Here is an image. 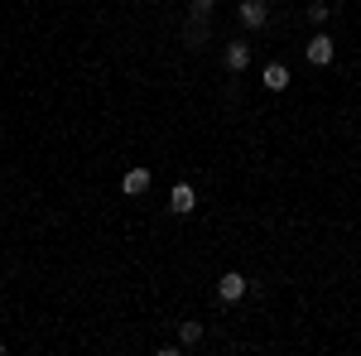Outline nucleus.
Masks as SVG:
<instances>
[{
	"instance_id": "1a4fd4ad",
	"label": "nucleus",
	"mask_w": 361,
	"mask_h": 356,
	"mask_svg": "<svg viewBox=\"0 0 361 356\" xmlns=\"http://www.w3.org/2000/svg\"><path fill=\"white\" fill-rule=\"evenodd\" d=\"M308 20L323 29V25H328V5H323V0H318V5H308Z\"/></svg>"
},
{
	"instance_id": "0eeeda50",
	"label": "nucleus",
	"mask_w": 361,
	"mask_h": 356,
	"mask_svg": "<svg viewBox=\"0 0 361 356\" xmlns=\"http://www.w3.org/2000/svg\"><path fill=\"white\" fill-rule=\"evenodd\" d=\"M260 78H265L270 92H284V87H289V68H284V63H265V73H260Z\"/></svg>"
},
{
	"instance_id": "6e6552de",
	"label": "nucleus",
	"mask_w": 361,
	"mask_h": 356,
	"mask_svg": "<svg viewBox=\"0 0 361 356\" xmlns=\"http://www.w3.org/2000/svg\"><path fill=\"white\" fill-rule=\"evenodd\" d=\"M178 337H183V347H197V342H202V323L183 318V323H178Z\"/></svg>"
},
{
	"instance_id": "7ed1b4c3",
	"label": "nucleus",
	"mask_w": 361,
	"mask_h": 356,
	"mask_svg": "<svg viewBox=\"0 0 361 356\" xmlns=\"http://www.w3.org/2000/svg\"><path fill=\"white\" fill-rule=\"evenodd\" d=\"M217 294H222V303L246 299V274H241V270H226L222 279H217Z\"/></svg>"
},
{
	"instance_id": "9d476101",
	"label": "nucleus",
	"mask_w": 361,
	"mask_h": 356,
	"mask_svg": "<svg viewBox=\"0 0 361 356\" xmlns=\"http://www.w3.org/2000/svg\"><path fill=\"white\" fill-rule=\"evenodd\" d=\"M212 5H217V0H193V20H207V15H212Z\"/></svg>"
},
{
	"instance_id": "f257e3e1",
	"label": "nucleus",
	"mask_w": 361,
	"mask_h": 356,
	"mask_svg": "<svg viewBox=\"0 0 361 356\" xmlns=\"http://www.w3.org/2000/svg\"><path fill=\"white\" fill-rule=\"evenodd\" d=\"M333 39H328V34H313V39H308V49H304V58L308 63H313V68H328V63H333Z\"/></svg>"
},
{
	"instance_id": "9b49d317",
	"label": "nucleus",
	"mask_w": 361,
	"mask_h": 356,
	"mask_svg": "<svg viewBox=\"0 0 361 356\" xmlns=\"http://www.w3.org/2000/svg\"><path fill=\"white\" fill-rule=\"evenodd\" d=\"M0 352H5V347H0Z\"/></svg>"
},
{
	"instance_id": "f03ea898",
	"label": "nucleus",
	"mask_w": 361,
	"mask_h": 356,
	"mask_svg": "<svg viewBox=\"0 0 361 356\" xmlns=\"http://www.w3.org/2000/svg\"><path fill=\"white\" fill-rule=\"evenodd\" d=\"M149 183H154V173H149V168H126V173H121V192H126V197L149 192Z\"/></svg>"
},
{
	"instance_id": "423d86ee",
	"label": "nucleus",
	"mask_w": 361,
	"mask_h": 356,
	"mask_svg": "<svg viewBox=\"0 0 361 356\" xmlns=\"http://www.w3.org/2000/svg\"><path fill=\"white\" fill-rule=\"evenodd\" d=\"M222 63H226V73H246V68H250V49H246V44H226Z\"/></svg>"
},
{
	"instance_id": "39448f33",
	"label": "nucleus",
	"mask_w": 361,
	"mask_h": 356,
	"mask_svg": "<svg viewBox=\"0 0 361 356\" xmlns=\"http://www.w3.org/2000/svg\"><path fill=\"white\" fill-rule=\"evenodd\" d=\"M193 207H197V192L188 188V183H178V188L169 192V212H178V217H188Z\"/></svg>"
},
{
	"instance_id": "20e7f679",
	"label": "nucleus",
	"mask_w": 361,
	"mask_h": 356,
	"mask_svg": "<svg viewBox=\"0 0 361 356\" xmlns=\"http://www.w3.org/2000/svg\"><path fill=\"white\" fill-rule=\"evenodd\" d=\"M265 20H270V5L265 0H241V25L246 29H265Z\"/></svg>"
}]
</instances>
